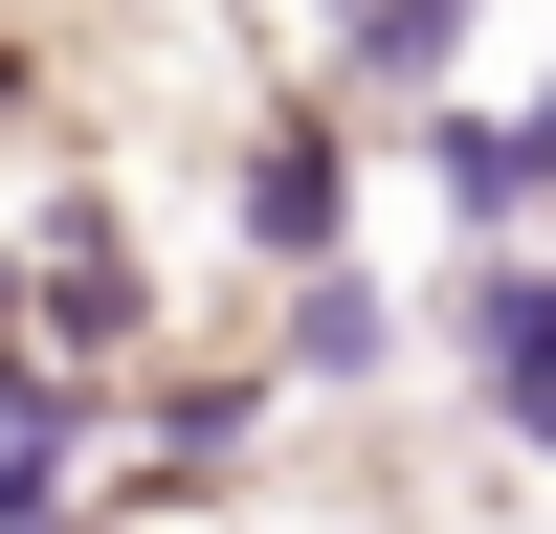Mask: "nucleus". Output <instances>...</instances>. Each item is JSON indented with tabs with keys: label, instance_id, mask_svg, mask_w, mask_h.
<instances>
[{
	"label": "nucleus",
	"instance_id": "obj_2",
	"mask_svg": "<svg viewBox=\"0 0 556 534\" xmlns=\"http://www.w3.org/2000/svg\"><path fill=\"white\" fill-rule=\"evenodd\" d=\"M245 223L312 245V223H334V134H267V156H245Z\"/></svg>",
	"mask_w": 556,
	"mask_h": 534
},
{
	"label": "nucleus",
	"instance_id": "obj_1",
	"mask_svg": "<svg viewBox=\"0 0 556 534\" xmlns=\"http://www.w3.org/2000/svg\"><path fill=\"white\" fill-rule=\"evenodd\" d=\"M424 134H445V201L513 245V201H534V112H490V89H468V112H424Z\"/></svg>",
	"mask_w": 556,
	"mask_h": 534
},
{
	"label": "nucleus",
	"instance_id": "obj_3",
	"mask_svg": "<svg viewBox=\"0 0 556 534\" xmlns=\"http://www.w3.org/2000/svg\"><path fill=\"white\" fill-rule=\"evenodd\" d=\"M468 23H490V0H356V67H445Z\"/></svg>",
	"mask_w": 556,
	"mask_h": 534
},
{
	"label": "nucleus",
	"instance_id": "obj_4",
	"mask_svg": "<svg viewBox=\"0 0 556 534\" xmlns=\"http://www.w3.org/2000/svg\"><path fill=\"white\" fill-rule=\"evenodd\" d=\"M23 379H45V334H23V267H0V400H23Z\"/></svg>",
	"mask_w": 556,
	"mask_h": 534
}]
</instances>
